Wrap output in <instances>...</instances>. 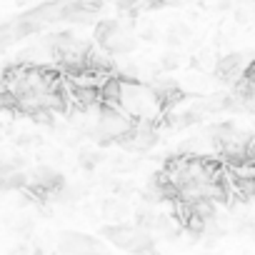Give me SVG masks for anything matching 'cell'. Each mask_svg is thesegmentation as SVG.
Listing matches in <instances>:
<instances>
[{"label": "cell", "mask_w": 255, "mask_h": 255, "mask_svg": "<svg viewBox=\"0 0 255 255\" xmlns=\"http://www.w3.org/2000/svg\"><path fill=\"white\" fill-rule=\"evenodd\" d=\"M103 213H105L108 218H123V215H128V205L120 203L118 198H108V200L103 203Z\"/></svg>", "instance_id": "obj_1"}]
</instances>
